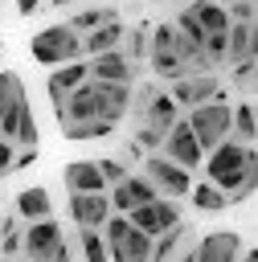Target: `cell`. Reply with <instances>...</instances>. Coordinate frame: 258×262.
Masks as SVG:
<instances>
[{
  "label": "cell",
  "mask_w": 258,
  "mask_h": 262,
  "mask_svg": "<svg viewBox=\"0 0 258 262\" xmlns=\"http://www.w3.org/2000/svg\"><path fill=\"white\" fill-rule=\"evenodd\" d=\"M238 262H258V250H242V258Z\"/></svg>",
  "instance_id": "obj_41"
},
{
  "label": "cell",
  "mask_w": 258,
  "mask_h": 262,
  "mask_svg": "<svg viewBox=\"0 0 258 262\" xmlns=\"http://www.w3.org/2000/svg\"><path fill=\"white\" fill-rule=\"evenodd\" d=\"M94 94H98V119L119 123L131 111V82H98L94 78Z\"/></svg>",
  "instance_id": "obj_14"
},
{
  "label": "cell",
  "mask_w": 258,
  "mask_h": 262,
  "mask_svg": "<svg viewBox=\"0 0 258 262\" xmlns=\"http://www.w3.org/2000/svg\"><path fill=\"white\" fill-rule=\"evenodd\" d=\"M45 4H57V8H61V4H74V0H45Z\"/></svg>",
  "instance_id": "obj_42"
},
{
  "label": "cell",
  "mask_w": 258,
  "mask_h": 262,
  "mask_svg": "<svg viewBox=\"0 0 258 262\" xmlns=\"http://www.w3.org/2000/svg\"><path fill=\"white\" fill-rule=\"evenodd\" d=\"M29 164H37V147H25V151L12 156V172H20V168H29Z\"/></svg>",
  "instance_id": "obj_37"
},
{
  "label": "cell",
  "mask_w": 258,
  "mask_h": 262,
  "mask_svg": "<svg viewBox=\"0 0 258 262\" xmlns=\"http://www.w3.org/2000/svg\"><path fill=\"white\" fill-rule=\"evenodd\" d=\"M0 49H4V45H0Z\"/></svg>",
  "instance_id": "obj_46"
},
{
  "label": "cell",
  "mask_w": 258,
  "mask_h": 262,
  "mask_svg": "<svg viewBox=\"0 0 258 262\" xmlns=\"http://www.w3.org/2000/svg\"><path fill=\"white\" fill-rule=\"evenodd\" d=\"M16 262H29V258H16Z\"/></svg>",
  "instance_id": "obj_43"
},
{
  "label": "cell",
  "mask_w": 258,
  "mask_h": 262,
  "mask_svg": "<svg viewBox=\"0 0 258 262\" xmlns=\"http://www.w3.org/2000/svg\"><path fill=\"white\" fill-rule=\"evenodd\" d=\"M61 242H66V233H61V225H57L53 217L29 221V229L20 233V258H29V262H49Z\"/></svg>",
  "instance_id": "obj_9"
},
{
  "label": "cell",
  "mask_w": 258,
  "mask_h": 262,
  "mask_svg": "<svg viewBox=\"0 0 258 262\" xmlns=\"http://www.w3.org/2000/svg\"><path fill=\"white\" fill-rule=\"evenodd\" d=\"M70 217L82 229H102V221L111 217V201L106 192H70Z\"/></svg>",
  "instance_id": "obj_13"
},
{
  "label": "cell",
  "mask_w": 258,
  "mask_h": 262,
  "mask_svg": "<svg viewBox=\"0 0 258 262\" xmlns=\"http://www.w3.org/2000/svg\"><path fill=\"white\" fill-rule=\"evenodd\" d=\"M20 147H37V139H41V131H37V119H33V111L25 106V115H20V123H16V135H12Z\"/></svg>",
  "instance_id": "obj_31"
},
{
  "label": "cell",
  "mask_w": 258,
  "mask_h": 262,
  "mask_svg": "<svg viewBox=\"0 0 258 262\" xmlns=\"http://www.w3.org/2000/svg\"><path fill=\"white\" fill-rule=\"evenodd\" d=\"M102 242H106L111 262H147V254H152V237L143 229H135L127 221V213H111L102 221Z\"/></svg>",
  "instance_id": "obj_2"
},
{
  "label": "cell",
  "mask_w": 258,
  "mask_h": 262,
  "mask_svg": "<svg viewBox=\"0 0 258 262\" xmlns=\"http://www.w3.org/2000/svg\"><path fill=\"white\" fill-rule=\"evenodd\" d=\"M188 8H192V16H197V25L205 29V37L229 29V12H225V4H217V0H192Z\"/></svg>",
  "instance_id": "obj_22"
},
{
  "label": "cell",
  "mask_w": 258,
  "mask_h": 262,
  "mask_svg": "<svg viewBox=\"0 0 258 262\" xmlns=\"http://www.w3.org/2000/svg\"><path fill=\"white\" fill-rule=\"evenodd\" d=\"M254 70H258L254 57H242V61H233V70H229V82H233L242 94H250V90H254Z\"/></svg>",
  "instance_id": "obj_30"
},
{
  "label": "cell",
  "mask_w": 258,
  "mask_h": 262,
  "mask_svg": "<svg viewBox=\"0 0 258 262\" xmlns=\"http://www.w3.org/2000/svg\"><path fill=\"white\" fill-rule=\"evenodd\" d=\"M78 246H82V258L86 262H111L106 254V242H102V229H78Z\"/></svg>",
  "instance_id": "obj_28"
},
{
  "label": "cell",
  "mask_w": 258,
  "mask_h": 262,
  "mask_svg": "<svg viewBox=\"0 0 258 262\" xmlns=\"http://www.w3.org/2000/svg\"><path fill=\"white\" fill-rule=\"evenodd\" d=\"M188 242H192V237H188V225L180 221V225H172V229H164V233L152 237V254H147V262H176V254H180Z\"/></svg>",
  "instance_id": "obj_19"
},
{
  "label": "cell",
  "mask_w": 258,
  "mask_h": 262,
  "mask_svg": "<svg viewBox=\"0 0 258 262\" xmlns=\"http://www.w3.org/2000/svg\"><path fill=\"white\" fill-rule=\"evenodd\" d=\"M135 143H139L143 151H160V143H164V131H156V127H147V123H143V127H139V139H135Z\"/></svg>",
  "instance_id": "obj_35"
},
{
  "label": "cell",
  "mask_w": 258,
  "mask_h": 262,
  "mask_svg": "<svg viewBox=\"0 0 258 262\" xmlns=\"http://www.w3.org/2000/svg\"><path fill=\"white\" fill-rule=\"evenodd\" d=\"M254 49H258L254 20H229V29H225V66H233L242 57H254Z\"/></svg>",
  "instance_id": "obj_17"
},
{
  "label": "cell",
  "mask_w": 258,
  "mask_h": 262,
  "mask_svg": "<svg viewBox=\"0 0 258 262\" xmlns=\"http://www.w3.org/2000/svg\"><path fill=\"white\" fill-rule=\"evenodd\" d=\"M172 37H176V29H172L168 20L156 25V29H147V61H152V74H156L160 82H172V78L188 74V70L180 66L176 49H172Z\"/></svg>",
  "instance_id": "obj_6"
},
{
  "label": "cell",
  "mask_w": 258,
  "mask_h": 262,
  "mask_svg": "<svg viewBox=\"0 0 258 262\" xmlns=\"http://www.w3.org/2000/svg\"><path fill=\"white\" fill-rule=\"evenodd\" d=\"M115 131V123L111 119H74V123H61V135L66 139H106Z\"/></svg>",
  "instance_id": "obj_25"
},
{
  "label": "cell",
  "mask_w": 258,
  "mask_h": 262,
  "mask_svg": "<svg viewBox=\"0 0 258 262\" xmlns=\"http://www.w3.org/2000/svg\"><path fill=\"white\" fill-rule=\"evenodd\" d=\"M49 262H74V254H70V246H66V242H61V246H57V250H53V258H49Z\"/></svg>",
  "instance_id": "obj_40"
},
{
  "label": "cell",
  "mask_w": 258,
  "mask_h": 262,
  "mask_svg": "<svg viewBox=\"0 0 258 262\" xmlns=\"http://www.w3.org/2000/svg\"><path fill=\"white\" fill-rule=\"evenodd\" d=\"M102 20H115V8H86V12H74L66 25L78 29V33H90V29H98Z\"/></svg>",
  "instance_id": "obj_29"
},
{
  "label": "cell",
  "mask_w": 258,
  "mask_h": 262,
  "mask_svg": "<svg viewBox=\"0 0 258 262\" xmlns=\"http://www.w3.org/2000/svg\"><path fill=\"white\" fill-rule=\"evenodd\" d=\"M217 4H229V0H217Z\"/></svg>",
  "instance_id": "obj_44"
},
{
  "label": "cell",
  "mask_w": 258,
  "mask_h": 262,
  "mask_svg": "<svg viewBox=\"0 0 258 262\" xmlns=\"http://www.w3.org/2000/svg\"><path fill=\"white\" fill-rule=\"evenodd\" d=\"M0 262H8V258H0Z\"/></svg>",
  "instance_id": "obj_45"
},
{
  "label": "cell",
  "mask_w": 258,
  "mask_h": 262,
  "mask_svg": "<svg viewBox=\"0 0 258 262\" xmlns=\"http://www.w3.org/2000/svg\"><path fill=\"white\" fill-rule=\"evenodd\" d=\"M168 94L176 98V106H201V102H209V98L221 94V78L213 70H192V74L172 78V90Z\"/></svg>",
  "instance_id": "obj_10"
},
{
  "label": "cell",
  "mask_w": 258,
  "mask_h": 262,
  "mask_svg": "<svg viewBox=\"0 0 258 262\" xmlns=\"http://www.w3.org/2000/svg\"><path fill=\"white\" fill-rule=\"evenodd\" d=\"M12 156H16V151H12V139H4V135H0V180L12 172Z\"/></svg>",
  "instance_id": "obj_36"
},
{
  "label": "cell",
  "mask_w": 258,
  "mask_h": 262,
  "mask_svg": "<svg viewBox=\"0 0 258 262\" xmlns=\"http://www.w3.org/2000/svg\"><path fill=\"white\" fill-rule=\"evenodd\" d=\"M119 53L127 61H143L147 57V25H135V29H123V41H119Z\"/></svg>",
  "instance_id": "obj_27"
},
{
  "label": "cell",
  "mask_w": 258,
  "mask_h": 262,
  "mask_svg": "<svg viewBox=\"0 0 258 262\" xmlns=\"http://www.w3.org/2000/svg\"><path fill=\"white\" fill-rule=\"evenodd\" d=\"M188 196H192V205H197L201 213H225V209H229V196H225L217 184H209V180H205V184H192Z\"/></svg>",
  "instance_id": "obj_26"
},
{
  "label": "cell",
  "mask_w": 258,
  "mask_h": 262,
  "mask_svg": "<svg viewBox=\"0 0 258 262\" xmlns=\"http://www.w3.org/2000/svg\"><path fill=\"white\" fill-rule=\"evenodd\" d=\"M119 41H123V25H119V16L115 20H102L98 29H90V33H82V53H106V49H119Z\"/></svg>",
  "instance_id": "obj_20"
},
{
  "label": "cell",
  "mask_w": 258,
  "mask_h": 262,
  "mask_svg": "<svg viewBox=\"0 0 258 262\" xmlns=\"http://www.w3.org/2000/svg\"><path fill=\"white\" fill-rule=\"evenodd\" d=\"M86 70H90V78H98V82H131V78H135V61H127L119 49L94 53V57L86 61Z\"/></svg>",
  "instance_id": "obj_15"
},
{
  "label": "cell",
  "mask_w": 258,
  "mask_h": 262,
  "mask_svg": "<svg viewBox=\"0 0 258 262\" xmlns=\"http://www.w3.org/2000/svg\"><path fill=\"white\" fill-rule=\"evenodd\" d=\"M37 8H45V0H16V12L20 16H33Z\"/></svg>",
  "instance_id": "obj_39"
},
{
  "label": "cell",
  "mask_w": 258,
  "mask_h": 262,
  "mask_svg": "<svg viewBox=\"0 0 258 262\" xmlns=\"http://www.w3.org/2000/svg\"><path fill=\"white\" fill-rule=\"evenodd\" d=\"M143 176L156 184V192H160V196H172V201L188 196V188H192V176H188V168L172 164L164 151H152V156L143 160Z\"/></svg>",
  "instance_id": "obj_5"
},
{
  "label": "cell",
  "mask_w": 258,
  "mask_h": 262,
  "mask_svg": "<svg viewBox=\"0 0 258 262\" xmlns=\"http://www.w3.org/2000/svg\"><path fill=\"white\" fill-rule=\"evenodd\" d=\"M160 151L172 160V164H180V168H201V160H205V151H201V143H197V135H192V127L184 123V115L164 131V143H160Z\"/></svg>",
  "instance_id": "obj_11"
},
{
  "label": "cell",
  "mask_w": 258,
  "mask_h": 262,
  "mask_svg": "<svg viewBox=\"0 0 258 262\" xmlns=\"http://www.w3.org/2000/svg\"><path fill=\"white\" fill-rule=\"evenodd\" d=\"M98 172H102V180H106V188H111V184H119V180H123V176H127L131 168H127L123 160H115V156H106V160H98Z\"/></svg>",
  "instance_id": "obj_32"
},
{
  "label": "cell",
  "mask_w": 258,
  "mask_h": 262,
  "mask_svg": "<svg viewBox=\"0 0 258 262\" xmlns=\"http://www.w3.org/2000/svg\"><path fill=\"white\" fill-rule=\"evenodd\" d=\"M25 106H29V98H25V86L16 82V86H12V94H8V98H4V106H0V135H4V139H12V135H16V123H20Z\"/></svg>",
  "instance_id": "obj_24"
},
{
  "label": "cell",
  "mask_w": 258,
  "mask_h": 262,
  "mask_svg": "<svg viewBox=\"0 0 258 262\" xmlns=\"http://www.w3.org/2000/svg\"><path fill=\"white\" fill-rule=\"evenodd\" d=\"M127 221H131L135 229H143L147 237H156V233H164V229L180 225V209H176V201H172V196H152V201L135 205V209L127 213Z\"/></svg>",
  "instance_id": "obj_8"
},
{
  "label": "cell",
  "mask_w": 258,
  "mask_h": 262,
  "mask_svg": "<svg viewBox=\"0 0 258 262\" xmlns=\"http://www.w3.org/2000/svg\"><path fill=\"white\" fill-rule=\"evenodd\" d=\"M225 12H229V20H254L258 0H229V4H225Z\"/></svg>",
  "instance_id": "obj_34"
},
{
  "label": "cell",
  "mask_w": 258,
  "mask_h": 262,
  "mask_svg": "<svg viewBox=\"0 0 258 262\" xmlns=\"http://www.w3.org/2000/svg\"><path fill=\"white\" fill-rule=\"evenodd\" d=\"M70 192H106V180L98 172V160H70L61 172Z\"/></svg>",
  "instance_id": "obj_16"
},
{
  "label": "cell",
  "mask_w": 258,
  "mask_h": 262,
  "mask_svg": "<svg viewBox=\"0 0 258 262\" xmlns=\"http://www.w3.org/2000/svg\"><path fill=\"white\" fill-rule=\"evenodd\" d=\"M16 82H20V78H16L12 70H4V74H0V106H4V98L12 94V86H16Z\"/></svg>",
  "instance_id": "obj_38"
},
{
  "label": "cell",
  "mask_w": 258,
  "mask_h": 262,
  "mask_svg": "<svg viewBox=\"0 0 258 262\" xmlns=\"http://www.w3.org/2000/svg\"><path fill=\"white\" fill-rule=\"evenodd\" d=\"M90 78V70H86V61L78 57V61H66L61 70H53L49 74V82H45V90H49V102H53V111L66 102V94L78 86V82H86Z\"/></svg>",
  "instance_id": "obj_18"
},
{
  "label": "cell",
  "mask_w": 258,
  "mask_h": 262,
  "mask_svg": "<svg viewBox=\"0 0 258 262\" xmlns=\"http://www.w3.org/2000/svg\"><path fill=\"white\" fill-rule=\"evenodd\" d=\"M16 213L25 221H41V217H53V201H49V188L33 184V188H20L16 192Z\"/></svg>",
  "instance_id": "obj_21"
},
{
  "label": "cell",
  "mask_w": 258,
  "mask_h": 262,
  "mask_svg": "<svg viewBox=\"0 0 258 262\" xmlns=\"http://www.w3.org/2000/svg\"><path fill=\"white\" fill-rule=\"evenodd\" d=\"M20 254V233H16V221H4V237H0V258H12Z\"/></svg>",
  "instance_id": "obj_33"
},
{
  "label": "cell",
  "mask_w": 258,
  "mask_h": 262,
  "mask_svg": "<svg viewBox=\"0 0 258 262\" xmlns=\"http://www.w3.org/2000/svg\"><path fill=\"white\" fill-rule=\"evenodd\" d=\"M184 123L192 127L201 151H209V147H217L221 139H229V102L217 94V98H209V102H201V106H188Z\"/></svg>",
  "instance_id": "obj_4"
},
{
  "label": "cell",
  "mask_w": 258,
  "mask_h": 262,
  "mask_svg": "<svg viewBox=\"0 0 258 262\" xmlns=\"http://www.w3.org/2000/svg\"><path fill=\"white\" fill-rule=\"evenodd\" d=\"M205 180L217 184L229 205H242L250 192H254V180H258V156H254V143H242V139H221L217 147L205 151Z\"/></svg>",
  "instance_id": "obj_1"
},
{
  "label": "cell",
  "mask_w": 258,
  "mask_h": 262,
  "mask_svg": "<svg viewBox=\"0 0 258 262\" xmlns=\"http://www.w3.org/2000/svg\"><path fill=\"white\" fill-rule=\"evenodd\" d=\"M246 250L238 229H213L201 242H192V262H238Z\"/></svg>",
  "instance_id": "obj_12"
},
{
  "label": "cell",
  "mask_w": 258,
  "mask_h": 262,
  "mask_svg": "<svg viewBox=\"0 0 258 262\" xmlns=\"http://www.w3.org/2000/svg\"><path fill=\"white\" fill-rule=\"evenodd\" d=\"M254 131H258L254 102H233V106H229V135L242 139V143H254Z\"/></svg>",
  "instance_id": "obj_23"
},
{
  "label": "cell",
  "mask_w": 258,
  "mask_h": 262,
  "mask_svg": "<svg viewBox=\"0 0 258 262\" xmlns=\"http://www.w3.org/2000/svg\"><path fill=\"white\" fill-rule=\"evenodd\" d=\"M131 106H135V111H139V119H143L147 127H156V131H168V127L180 119L176 98H172L168 90H160V86H143V90L131 98Z\"/></svg>",
  "instance_id": "obj_7"
},
{
  "label": "cell",
  "mask_w": 258,
  "mask_h": 262,
  "mask_svg": "<svg viewBox=\"0 0 258 262\" xmlns=\"http://www.w3.org/2000/svg\"><path fill=\"white\" fill-rule=\"evenodd\" d=\"M29 53H33V61H41V66L78 61V57H82V33L70 29V25H45V29L29 41Z\"/></svg>",
  "instance_id": "obj_3"
}]
</instances>
